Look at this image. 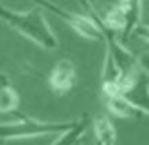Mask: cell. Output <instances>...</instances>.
I'll return each instance as SVG.
<instances>
[{"label": "cell", "mask_w": 149, "mask_h": 145, "mask_svg": "<svg viewBox=\"0 0 149 145\" xmlns=\"http://www.w3.org/2000/svg\"><path fill=\"white\" fill-rule=\"evenodd\" d=\"M133 33H134L138 38L144 40L145 43L149 44V25H138V26L134 29Z\"/></svg>", "instance_id": "7c38bea8"}, {"label": "cell", "mask_w": 149, "mask_h": 145, "mask_svg": "<svg viewBox=\"0 0 149 145\" xmlns=\"http://www.w3.org/2000/svg\"><path fill=\"white\" fill-rule=\"evenodd\" d=\"M99 18L105 27H108L109 30H112L115 33H125L127 26V18H126V13L120 4L112 6L107 13L101 15L99 13Z\"/></svg>", "instance_id": "9c48e42d"}, {"label": "cell", "mask_w": 149, "mask_h": 145, "mask_svg": "<svg viewBox=\"0 0 149 145\" xmlns=\"http://www.w3.org/2000/svg\"><path fill=\"white\" fill-rule=\"evenodd\" d=\"M107 108L112 115L122 119H141L145 115L140 109L134 107L130 101L122 95H113L105 97Z\"/></svg>", "instance_id": "ba28073f"}, {"label": "cell", "mask_w": 149, "mask_h": 145, "mask_svg": "<svg viewBox=\"0 0 149 145\" xmlns=\"http://www.w3.org/2000/svg\"><path fill=\"white\" fill-rule=\"evenodd\" d=\"M137 66L149 78V52H144L137 58Z\"/></svg>", "instance_id": "8fae6325"}, {"label": "cell", "mask_w": 149, "mask_h": 145, "mask_svg": "<svg viewBox=\"0 0 149 145\" xmlns=\"http://www.w3.org/2000/svg\"><path fill=\"white\" fill-rule=\"evenodd\" d=\"M119 4L125 8L126 13L127 26L123 33V37L127 38L140 25L141 14H142V0H119Z\"/></svg>", "instance_id": "30bf717a"}, {"label": "cell", "mask_w": 149, "mask_h": 145, "mask_svg": "<svg viewBox=\"0 0 149 145\" xmlns=\"http://www.w3.org/2000/svg\"><path fill=\"white\" fill-rule=\"evenodd\" d=\"M91 126L97 145L116 144V138H118L116 127H115V125L108 116H105V115L95 116L93 119H91Z\"/></svg>", "instance_id": "52a82bcc"}, {"label": "cell", "mask_w": 149, "mask_h": 145, "mask_svg": "<svg viewBox=\"0 0 149 145\" xmlns=\"http://www.w3.org/2000/svg\"><path fill=\"white\" fill-rule=\"evenodd\" d=\"M37 4V7L48 10L51 14L56 15L60 18L64 23H67L75 33L82 36L86 40L92 41H103V33L100 29L99 23L92 15H84V14H78L74 11L64 8L58 3H55L52 0H33Z\"/></svg>", "instance_id": "3957f363"}, {"label": "cell", "mask_w": 149, "mask_h": 145, "mask_svg": "<svg viewBox=\"0 0 149 145\" xmlns=\"http://www.w3.org/2000/svg\"><path fill=\"white\" fill-rule=\"evenodd\" d=\"M120 95L137 107L145 116H149V78L140 68L134 77L122 85Z\"/></svg>", "instance_id": "5b68a950"}, {"label": "cell", "mask_w": 149, "mask_h": 145, "mask_svg": "<svg viewBox=\"0 0 149 145\" xmlns=\"http://www.w3.org/2000/svg\"><path fill=\"white\" fill-rule=\"evenodd\" d=\"M96 0H86V3H91V4H95Z\"/></svg>", "instance_id": "4fadbf2b"}, {"label": "cell", "mask_w": 149, "mask_h": 145, "mask_svg": "<svg viewBox=\"0 0 149 145\" xmlns=\"http://www.w3.org/2000/svg\"><path fill=\"white\" fill-rule=\"evenodd\" d=\"M77 122L74 121H41L22 115L17 121L0 123V141L27 140L34 137L58 136L68 130Z\"/></svg>", "instance_id": "7a4b0ae2"}, {"label": "cell", "mask_w": 149, "mask_h": 145, "mask_svg": "<svg viewBox=\"0 0 149 145\" xmlns=\"http://www.w3.org/2000/svg\"><path fill=\"white\" fill-rule=\"evenodd\" d=\"M0 21L44 49L52 51L59 45L44 13L37 7L29 11H14L0 4Z\"/></svg>", "instance_id": "6da1fadb"}, {"label": "cell", "mask_w": 149, "mask_h": 145, "mask_svg": "<svg viewBox=\"0 0 149 145\" xmlns=\"http://www.w3.org/2000/svg\"><path fill=\"white\" fill-rule=\"evenodd\" d=\"M21 105V96L11 84L8 74L0 71V114H14Z\"/></svg>", "instance_id": "8992f818"}, {"label": "cell", "mask_w": 149, "mask_h": 145, "mask_svg": "<svg viewBox=\"0 0 149 145\" xmlns=\"http://www.w3.org/2000/svg\"><path fill=\"white\" fill-rule=\"evenodd\" d=\"M77 84V67L68 58H62L54 64L48 74V85L58 96H64L74 89Z\"/></svg>", "instance_id": "277c9868"}]
</instances>
